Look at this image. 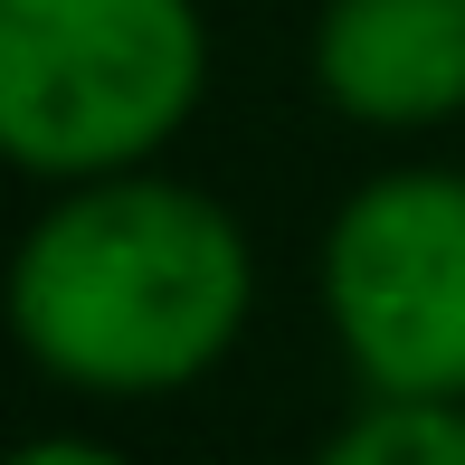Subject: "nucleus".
Wrapping results in <instances>:
<instances>
[{"mask_svg":"<svg viewBox=\"0 0 465 465\" xmlns=\"http://www.w3.org/2000/svg\"><path fill=\"white\" fill-rule=\"evenodd\" d=\"M0 465H143V456L114 447V437H95V428H38V437H19V447H0Z\"/></svg>","mask_w":465,"mask_h":465,"instance_id":"obj_6","label":"nucleus"},{"mask_svg":"<svg viewBox=\"0 0 465 465\" xmlns=\"http://www.w3.org/2000/svg\"><path fill=\"white\" fill-rule=\"evenodd\" d=\"M209 76L200 0H0V172L38 190L143 172L200 124Z\"/></svg>","mask_w":465,"mask_h":465,"instance_id":"obj_2","label":"nucleus"},{"mask_svg":"<svg viewBox=\"0 0 465 465\" xmlns=\"http://www.w3.org/2000/svg\"><path fill=\"white\" fill-rule=\"evenodd\" d=\"M313 313L351 390L465 399V172L390 162L313 238Z\"/></svg>","mask_w":465,"mask_h":465,"instance_id":"obj_3","label":"nucleus"},{"mask_svg":"<svg viewBox=\"0 0 465 465\" xmlns=\"http://www.w3.org/2000/svg\"><path fill=\"white\" fill-rule=\"evenodd\" d=\"M304 76L361 134L465 124V0H323Z\"/></svg>","mask_w":465,"mask_h":465,"instance_id":"obj_4","label":"nucleus"},{"mask_svg":"<svg viewBox=\"0 0 465 465\" xmlns=\"http://www.w3.org/2000/svg\"><path fill=\"white\" fill-rule=\"evenodd\" d=\"M304 465H465V399L361 390V409L332 418Z\"/></svg>","mask_w":465,"mask_h":465,"instance_id":"obj_5","label":"nucleus"},{"mask_svg":"<svg viewBox=\"0 0 465 465\" xmlns=\"http://www.w3.org/2000/svg\"><path fill=\"white\" fill-rule=\"evenodd\" d=\"M257 238L172 162L57 181L0 257V332L67 399H181L257 323Z\"/></svg>","mask_w":465,"mask_h":465,"instance_id":"obj_1","label":"nucleus"}]
</instances>
